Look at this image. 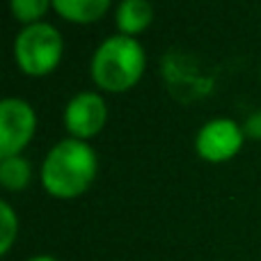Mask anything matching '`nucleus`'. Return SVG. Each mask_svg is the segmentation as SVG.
I'll list each match as a JSON object with an SVG mask.
<instances>
[{
  "label": "nucleus",
  "instance_id": "nucleus-8",
  "mask_svg": "<svg viewBox=\"0 0 261 261\" xmlns=\"http://www.w3.org/2000/svg\"><path fill=\"white\" fill-rule=\"evenodd\" d=\"M55 12L73 23L99 21L110 7V0H53Z\"/></svg>",
  "mask_w": 261,
  "mask_h": 261
},
{
  "label": "nucleus",
  "instance_id": "nucleus-2",
  "mask_svg": "<svg viewBox=\"0 0 261 261\" xmlns=\"http://www.w3.org/2000/svg\"><path fill=\"white\" fill-rule=\"evenodd\" d=\"M144 71V50L135 37L115 35L96 48L92 78L106 92H126Z\"/></svg>",
  "mask_w": 261,
  "mask_h": 261
},
{
  "label": "nucleus",
  "instance_id": "nucleus-10",
  "mask_svg": "<svg viewBox=\"0 0 261 261\" xmlns=\"http://www.w3.org/2000/svg\"><path fill=\"white\" fill-rule=\"evenodd\" d=\"M53 0H9V7L16 21H23L28 25L39 23V18L48 12Z\"/></svg>",
  "mask_w": 261,
  "mask_h": 261
},
{
  "label": "nucleus",
  "instance_id": "nucleus-4",
  "mask_svg": "<svg viewBox=\"0 0 261 261\" xmlns=\"http://www.w3.org/2000/svg\"><path fill=\"white\" fill-rule=\"evenodd\" d=\"M37 126L35 110L28 101L9 96L0 103V158L18 156Z\"/></svg>",
  "mask_w": 261,
  "mask_h": 261
},
{
  "label": "nucleus",
  "instance_id": "nucleus-11",
  "mask_svg": "<svg viewBox=\"0 0 261 261\" xmlns=\"http://www.w3.org/2000/svg\"><path fill=\"white\" fill-rule=\"evenodd\" d=\"M18 234V220L7 202H0V254H7Z\"/></svg>",
  "mask_w": 261,
  "mask_h": 261
},
{
  "label": "nucleus",
  "instance_id": "nucleus-5",
  "mask_svg": "<svg viewBox=\"0 0 261 261\" xmlns=\"http://www.w3.org/2000/svg\"><path fill=\"white\" fill-rule=\"evenodd\" d=\"M243 128L227 117H218L206 122L197 130L195 138V149L197 153L208 163H222L229 161L231 156L241 151L243 147Z\"/></svg>",
  "mask_w": 261,
  "mask_h": 261
},
{
  "label": "nucleus",
  "instance_id": "nucleus-9",
  "mask_svg": "<svg viewBox=\"0 0 261 261\" xmlns=\"http://www.w3.org/2000/svg\"><path fill=\"white\" fill-rule=\"evenodd\" d=\"M30 181V163L21 156L0 158V184L7 190H23Z\"/></svg>",
  "mask_w": 261,
  "mask_h": 261
},
{
  "label": "nucleus",
  "instance_id": "nucleus-1",
  "mask_svg": "<svg viewBox=\"0 0 261 261\" xmlns=\"http://www.w3.org/2000/svg\"><path fill=\"white\" fill-rule=\"evenodd\" d=\"M96 176V153L87 142L67 138L48 151L41 165V184L53 197L83 195Z\"/></svg>",
  "mask_w": 261,
  "mask_h": 261
},
{
  "label": "nucleus",
  "instance_id": "nucleus-12",
  "mask_svg": "<svg viewBox=\"0 0 261 261\" xmlns=\"http://www.w3.org/2000/svg\"><path fill=\"white\" fill-rule=\"evenodd\" d=\"M243 133H245V135H250V138H254V140H261V110L252 113L248 119H245V124H243Z\"/></svg>",
  "mask_w": 261,
  "mask_h": 261
},
{
  "label": "nucleus",
  "instance_id": "nucleus-13",
  "mask_svg": "<svg viewBox=\"0 0 261 261\" xmlns=\"http://www.w3.org/2000/svg\"><path fill=\"white\" fill-rule=\"evenodd\" d=\"M28 261H58V259L48 257V254H39V257H32V259H28Z\"/></svg>",
  "mask_w": 261,
  "mask_h": 261
},
{
  "label": "nucleus",
  "instance_id": "nucleus-7",
  "mask_svg": "<svg viewBox=\"0 0 261 261\" xmlns=\"http://www.w3.org/2000/svg\"><path fill=\"white\" fill-rule=\"evenodd\" d=\"M153 18V7L149 0H122L115 14L117 28L122 30V35H140L142 30H147V25Z\"/></svg>",
  "mask_w": 261,
  "mask_h": 261
},
{
  "label": "nucleus",
  "instance_id": "nucleus-3",
  "mask_svg": "<svg viewBox=\"0 0 261 261\" xmlns=\"http://www.w3.org/2000/svg\"><path fill=\"white\" fill-rule=\"evenodd\" d=\"M62 37L50 23L25 25L14 39V58L28 76H46L60 64L62 58Z\"/></svg>",
  "mask_w": 261,
  "mask_h": 261
},
{
  "label": "nucleus",
  "instance_id": "nucleus-6",
  "mask_svg": "<svg viewBox=\"0 0 261 261\" xmlns=\"http://www.w3.org/2000/svg\"><path fill=\"white\" fill-rule=\"evenodd\" d=\"M108 119L106 101L96 92H81L67 103L64 126L76 140H87L103 128Z\"/></svg>",
  "mask_w": 261,
  "mask_h": 261
}]
</instances>
